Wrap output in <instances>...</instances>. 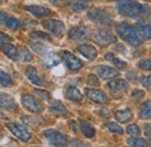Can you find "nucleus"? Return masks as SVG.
<instances>
[{"mask_svg":"<svg viewBox=\"0 0 151 147\" xmlns=\"http://www.w3.org/2000/svg\"><path fill=\"white\" fill-rule=\"evenodd\" d=\"M87 84L91 85V87H98L100 84V82H99V79H98L96 76H94V75H88V77H87Z\"/></svg>","mask_w":151,"mask_h":147,"instance_id":"nucleus-37","label":"nucleus"},{"mask_svg":"<svg viewBox=\"0 0 151 147\" xmlns=\"http://www.w3.org/2000/svg\"><path fill=\"white\" fill-rule=\"evenodd\" d=\"M6 14L4 13V12H0V26L1 25H4V22H5V20H6Z\"/></svg>","mask_w":151,"mask_h":147,"instance_id":"nucleus-44","label":"nucleus"},{"mask_svg":"<svg viewBox=\"0 0 151 147\" xmlns=\"http://www.w3.org/2000/svg\"><path fill=\"white\" fill-rule=\"evenodd\" d=\"M79 126H80V130H81L83 134H84L86 138H93V137H94L95 130L90 123H87V122H85V120H80Z\"/></svg>","mask_w":151,"mask_h":147,"instance_id":"nucleus-23","label":"nucleus"},{"mask_svg":"<svg viewBox=\"0 0 151 147\" xmlns=\"http://www.w3.org/2000/svg\"><path fill=\"white\" fill-rule=\"evenodd\" d=\"M51 2H58V1H62V0H50Z\"/></svg>","mask_w":151,"mask_h":147,"instance_id":"nucleus-45","label":"nucleus"},{"mask_svg":"<svg viewBox=\"0 0 151 147\" xmlns=\"http://www.w3.org/2000/svg\"><path fill=\"white\" fill-rule=\"evenodd\" d=\"M26 75H27V77H28V79H29L33 84L38 85V87H44L45 83H44V81L40 77V75H38L37 70H36L35 67H28L27 70H26Z\"/></svg>","mask_w":151,"mask_h":147,"instance_id":"nucleus-17","label":"nucleus"},{"mask_svg":"<svg viewBox=\"0 0 151 147\" xmlns=\"http://www.w3.org/2000/svg\"><path fill=\"white\" fill-rule=\"evenodd\" d=\"M63 60L65 61L66 67H68L70 70H72V71L79 70V69L83 68V65H84V63H83L79 58H77L72 53H69V52H64V53H63Z\"/></svg>","mask_w":151,"mask_h":147,"instance_id":"nucleus-10","label":"nucleus"},{"mask_svg":"<svg viewBox=\"0 0 151 147\" xmlns=\"http://www.w3.org/2000/svg\"><path fill=\"white\" fill-rule=\"evenodd\" d=\"M35 92H36L37 95H41V97H42V98H44V99H47V100H49V99H50V97H51L49 92L44 91V90H38L37 89V90H35Z\"/></svg>","mask_w":151,"mask_h":147,"instance_id":"nucleus-40","label":"nucleus"},{"mask_svg":"<svg viewBox=\"0 0 151 147\" xmlns=\"http://www.w3.org/2000/svg\"><path fill=\"white\" fill-rule=\"evenodd\" d=\"M96 71H98V75L104 79H111V78L119 76V70L107 67V65H99L96 68Z\"/></svg>","mask_w":151,"mask_h":147,"instance_id":"nucleus-16","label":"nucleus"},{"mask_svg":"<svg viewBox=\"0 0 151 147\" xmlns=\"http://www.w3.org/2000/svg\"><path fill=\"white\" fill-rule=\"evenodd\" d=\"M137 65L142 70L151 71V58H142V60H139Z\"/></svg>","mask_w":151,"mask_h":147,"instance_id":"nucleus-33","label":"nucleus"},{"mask_svg":"<svg viewBox=\"0 0 151 147\" xmlns=\"http://www.w3.org/2000/svg\"><path fill=\"white\" fill-rule=\"evenodd\" d=\"M30 37L33 40H41V41H47V42H51V37L50 35L43 33V32H40V31H35V32H32L30 33Z\"/></svg>","mask_w":151,"mask_h":147,"instance_id":"nucleus-28","label":"nucleus"},{"mask_svg":"<svg viewBox=\"0 0 151 147\" xmlns=\"http://www.w3.org/2000/svg\"><path fill=\"white\" fill-rule=\"evenodd\" d=\"M21 102H22L23 108L26 110L30 111V112L38 113V112L42 111V104L32 95H23L21 97Z\"/></svg>","mask_w":151,"mask_h":147,"instance_id":"nucleus-7","label":"nucleus"},{"mask_svg":"<svg viewBox=\"0 0 151 147\" xmlns=\"http://www.w3.org/2000/svg\"><path fill=\"white\" fill-rule=\"evenodd\" d=\"M26 11H28L30 14L37 17V18H47L51 15V9L44 7V6H37V5H30L26 6Z\"/></svg>","mask_w":151,"mask_h":147,"instance_id":"nucleus-11","label":"nucleus"},{"mask_svg":"<svg viewBox=\"0 0 151 147\" xmlns=\"http://www.w3.org/2000/svg\"><path fill=\"white\" fill-rule=\"evenodd\" d=\"M7 129L9 130L17 138H19L20 140H22L23 143L29 141L30 138H32V133L26 129L23 125H21L19 123H9V124H7Z\"/></svg>","mask_w":151,"mask_h":147,"instance_id":"nucleus-5","label":"nucleus"},{"mask_svg":"<svg viewBox=\"0 0 151 147\" xmlns=\"http://www.w3.org/2000/svg\"><path fill=\"white\" fill-rule=\"evenodd\" d=\"M116 33L124 42H127L132 47H137L142 43V39L138 35L137 29L129 23H126V22L119 23L116 26Z\"/></svg>","mask_w":151,"mask_h":147,"instance_id":"nucleus-2","label":"nucleus"},{"mask_svg":"<svg viewBox=\"0 0 151 147\" xmlns=\"http://www.w3.org/2000/svg\"><path fill=\"white\" fill-rule=\"evenodd\" d=\"M107 87H108L111 90H113V91H127V90L129 89L128 82L124 81V79H121V78L111 81V82L107 84Z\"/></svg>","mask_w":151,"mask_h":147,"instance_id":"nucleus-18","label":"nucleus"},{"mask_svg":"<svg viewBox=\"0 0 151 147\" xmlns=\"http://www.w3.org/2000/svg\"><path fill=\"white\" fill-rule=\"evenodd\" d=\"M144 134H145V137H147L148 139H150V140H151V126H148V127H145Z\"/></svg>","mask_w":151,"mask_h":147,"instance_id":"nucleus-43","label":"nucleus"},{"mask_svg":"<svg viewBox=\"0 0 151 147\" xmlns=\"http://www.w3.org/2000/svg\"><path fill=\"white\" fill-rule=\"evenodd\" d=\"M9 41H11V36H8L7 34L0 33V44L1 43H5V42H9Z\"/></svg>","mask_w":151,"mask_h":147,"instance_id":"nucleus-41","label":"nucleus"},{"mask_svg":"<svg viewBox=\"0 0 151 147\" xmlns=\"http://www.w3.org/2000/svg\"><path fill=\"white\" fill-rule=\"evenodd\" d=\"M30 48H32L34 52H36L37 54H40V55H42V56L47 55V54L49 53V49H48L44 44H41V43H32V44H30Z\"/></svg>","mask_w":151,"mask_h":147,"instance_id":"nucleus-30","label":"nucleus"},{"mask_svg":"<svg viewBox=\"0 0 151 147\" xmlns=\"http://www.w3.org/2000/svg\"><path fill=\"white\" fill-rule=\"evenodd\" d=\"M127 133L129 135H132V137H138L141 134V130H139V127L136 124H130L127 127Z\"/></svg>","mask_w":151,"mask_h":147,"instance_id":"nucleus-35","label":"nucleus"},{"mask_svg":"<svg viewBox=\"0 0 151 147\" xmlns=\"http://www.w3.org/2000/svg\"><path fill=\"white\" fill-rule=\"evenodd\" d=\"M127 144L129 146H137V147L148 146V143L144 139H141V138H137V137H132L130 139H128L127 140Z\"/></svg>","mask_w":151,"mask_h":147,"instance_id":"nucleus-31","label":"nucleus"},{"mask_svg":"<svg viewBox=\"0 0 151 147\" xmlns=\"http://www.w3.org/2000/svg\"><path fill=\"white\" fill-rule=\"evenodd\" d=\"M44 27H45L48 31H50L54 35H56V36H58V37L62 36L63 33H64V31H65L64 23H63L62 21H59V20H56V19H51V20L45 21V22H44Z\"/></svg>","mask_w":151,"mask_h":147,"instance_id":"nucleus-9","label":"nucleus"},{"mask_svg":"<svg viewBox=\"0 0 151 147\" xmlns=\"http://www.w3.org/2000/svg\"><path fill=\"white\" fill-rule=\"evenodd\" d=\"M1 2H2V0H0V4H1Z\"/></svg>","mask_w":151,"mask_h":147,"instance_id":"nucleus-46","label":"nucleus"},{"mask_svg":"<svg viewBox=\"0 0 151 147\" xmlns=\"http://www.w3.org/2000/svg\"><path fill=\"white\" fill-rule=\"evenodd\" d=\"M116 9L123 17L132 19H143L149 17L150 8L147 5L132 0H121L116 5Z\"/></svg>","mask_w":151,"mask_h":147,"instance_id":"nucleus-1","label":"nucleus"},{"mask_svg":"<svg viewBox=\"0 0 151 147\" xmlns=\"http://www.w3.org/2000/svg\"><path fill=\"white\" fill-rule=\"evenodd\" d=\"M100 114H101L102 118H108L111 116V112H109L108 109H102V110L100 111Z\"/></svg>","mask_w":151,"mask_h":147,"instance_id":"nucleus-42","label":"nucleus"},{"mask_svg":"<svg viewBox=\"0 0 151 147\" xmlns=\"http://www.w3.org/2000/svg\"><path fill=\"white\" fill-rule=\"evenodd\" d=\"M91 4L87 0H71L69 4V8L73 12H81L90 8Z\"/></svg>","mask_w":151,"mask_h":147,"instance_id":"nucleus-19","label":"nucleus"},{"mask_svg":"<svg viewBox=\"0 0 151 147\" xmlns=\"http://www.w3.org/2000/svg\"><path fill=\"white\" fill-rule=\"evenodd\" d=\"M105 58H106L107 61H111L116 68H119V69H121V70L126 69V68H127V65H128V64H127V62H124V61H122V60H120V58L115 57L112 53L106 54V55H105Z\"/></svg>","mask_w":151,"mask_h":147,"instance_id":"nucleus-25","label":"nucleus"},{"mask_svg":"<svg viewBox=\"0 0 151 147\" xmlns=\"http://www.w3.org/2000/svg\"><path fill=\"white\" fill-rule=\"evenodd\" d=\"M20 58H22V61H24V62H30L33 60V55L30 54V52L27 48H22L20 52Z\"/></svg>","mask_w":151,"mask_h":147,"instance_id":"nucleus-36","label":"nucleus"},{"mask_svg":"<svg viewBox=\"0 0 151 147\" xmlns=\"http://www.w3.org/2000/svg\"><path fill=\"white\" fill-rule=\"evenodd\" d=\"M115 117H116V119H117L120 123H127V122H129L132 118V112L130 109L119 110V111H116Z\"/></svg>","mask_w":151,"mask_h":147,"instance_id":"nucleus-24","label":"nucleus"},{"mask_svg":"<svg viewBox=\"0 0 151 147\" xmlns=\"http://www.w3.org/2000/svg\"><path fill=\"white\" fill-rule=\"evenodd\" d=\"M106 126H107V129L109 130L111 132H113V133H116V134H123V129H122L119 124H116V123L108 122V123L106 124Z\"/></svg>","mask_w":151,"mask_h":147,"instance_id":"nucleus-32","label":"nucleus"},{"mask_svg":"<svg viewBox=\"0 0 151 147\" xmlns=\"http://www.w3.org/2000/svg\"><path fill=\"white\" fill-rule=\"evenodd\" d=\"M132 97L134 99H142L144 97V92L141 90H135V91H132Z\"/></svg>","mask_w":151,"mask_h":147,"instance_id":"nucleus-39","label":"nucleus"},{"mask_svg":"<svg viewBox=\"0 0 151 147\" xmlns=\"http://www.w3.org/2000/svg\"><path fill=\"white\" fill-rule=\"evenodd\" d=\"M136 29L138 31V33L147 40L151 39V23L148 22H137L135 25Z\"/></svg>","mask_w":151,"mask_h":147,"instance_id":"nucleus-20","label":"nucleus"},{"mask_svg":"<svg viewBox=\"0 0 151 147\" xmlns=\"http://www.w3.org/2000/svg\"><path fill=\"white\" fill-rule=\"evenodd\" d=\"M111 1H114V0H111Z\"/></svg>","mask_w":151,"mask_h":147,"instance_id":"nucleus-47","label":"nucleus"},{"mask_svg":"<svg viewBox=\"0 0 151 147\" xmlns=\"http://www.w3.org/2000/svg\"><path fill=\"white\" fill-rule=\"evenodd\" d=\"M11 84H12L11 77L5 73V71H2L0 69V85H2V87H9Z\"/></svg>","mask_w":151,"mask_h":147,"instance_id":"nucleus-34","label":"nucleus"},{"mask_svg":"<svg viewBox=\"0 0 151 147\" xmlns=\"http://www.w3.org/2000/svg\"><path fill=\"white\" fill-rule=\"evenodd\" d=\"M5 23H6V26H7L9 29H12V31H17V29H19L20 26H21V23H20L19 20L15 18H12V17L6 18Z\"/></svg>","mask_w":151,"mask_h":147,"instance_id":"nucleus-29","label":"nucleus"},{"mask_svg":"<svg viewBox=\"0 0 151 147\" xmlns=\"http://www.w3.org/2000/svg\"><path fill=\"white\" fill-rule=\"evenodd\" d=\"M77 49H78V52H79L81 55L85 56V57H86L87 60H90V61H94L95 58H96V56H98V50L95 49L93 46L87 44V43L78 46Z\"/></svg>","mask_w":151,"mask_h":147,"instance_id":"nucleus-13","label":"nucleus"},{"mask_svg":"<svg viewBox=\"0 0 151 147\" xmlns=\"http://www.w3.org/2000/svg\"><path fill=\"white\" fill-rule=\"evenodd\" d=\"M87 18L100 26H111L113 22V18L109 12L104 8H94L90 11L87 13Z\"/></svg>","mask_w":151,"mask_h":147,"instance_id":"nucleus-3","label":"nucleus"},{"mask_svg":"<svg viewBox=\"0 0 151 147\" xmlns=\"http://www.w3.org/2000/svg\"><path fill=\"white\" fill-rule=\"evenodd\" d=\"M65 96L68 99L73 100V102H81L83 100V95L76 87H69L65 91Z\"/></svg>","mask_w":151,"mask_h":147,"instance_id":"nucleus-22","label":"nucleus"},{"mask_svg":"<svg viewBox=\"0 0 151 147\" xmlns=\"http://www.w3.org/2000/svg\"><path fill=\"white\" fill-rule=\"evenodd\" d=\"M86 96L93 100L95 103H99V104H105L107 102V96L106 93L101 90H96V89H86Z\"/></svg>","mask_w":151,"mask_h":147,"instance_id":"nucleus-14","label":"nucleus"},{"mask_svg":"<svg viewBox=\"0 0 151 147\" xmlns=\"http://www.w3.org/2000/svg\"><path fill=\"white\" fill-rule=\"evenodd\" d=\"M0 49L2 50V53H4V54H6V55L8 56L11 60H19L20 58L19 49H18L15 46L11 44L9 42L1 43V44H0Z\"/></svg>","mask_w":151,"mask_h":147,"instance_id":"nucleus-15","label":"nucleus"},{"mask_svg":"<svg viewBox=\"0 0 151 147\" xmlns=\"http://www.w3.org/2000/svg\"><path fill=\"white\" fill-rule=\"evenodd\" d=\"M43 137L52 146H65L68 144V137L57 130H45Z\"/></svg>","mask_w":151,"mask_h":147,"instance_id":"nucleus-4","label":"nucleus"},{"mask_svg":"<svg viewBox=\"0 0 151 147\" xmlns=\"http://www.w3.org/2000/svg\"><path fill=\"white\" fill-rule=\"evenodd\" d=\"M60 61H62V58L58 55H56V54H50V55H48L44 58V65L50 69V68L56 67L57 64H59Z\"/></svg>","mask_w":151,"mask_h":147,"instance_id":"nucleus-27","label":"nucleus"},{"mask_svg":"<svg viewBox=\"0 0 151 147\" xmlns=\"http://www.w3.org/2000/svg\"><path fill=\"white\" fill-rule=\"evenodd\" d=\"M139 118L141 119H150L151 118V100H148L141 105Z\"/></svg>","mask_w":151,"mask_h":147,"instance_id":"nucleus-26","label":"nucleus"},{"mask_svg":"<svg viewBox=\"0 0 151 147\" xmlns=\"http://www.w3.org/2000/svg\"><path fill=\"white\" fill-rule=\"evenodd\" d=\"M91 36V29L86 26H76L69 31V37L75 41L87 40Z\"/></svg>","mask_w":151,"mask_h":147,"instance_id":"nucleus-8","label":"nucleus"},{"mask_svg":"<svg viewBox=\"0 0 151 147\" xmlns=\"http://www.w3.org/2000/svg\"><path fill=\"white\" fill-rule=\"evenodd\" d=\"M0 108L7 111H15L17 110V103L11 95L0 92Z\"/></svg>","mask_w":151,"mask_h":147,"instance_id":"nucleus-12","label":"nucleus"},{"mask_svg":"<svg viewBox=\"0 0 151 147\" xmlns=\"http://www.w3.org/2000/svg\"><path fill=\"white\" fill-rule=\"evenodd\" d=\"M139 81H141V83H142L145 88H151V75H148V76H142Z\"/></svg>","mask_w":151,"mask_h":147,"instance_id":"nucleus-38","label":"nucleus"},{"mask_svg":"<svg viewBox=\"0 0 151 147\" xmlns=\"http://www.w3.org/2000/svg\"><path fill=\"white\" fill-rule=\"evenodd\" d=\"M50 112H52L56 116H62V117H66L69 114V112L66 110V108L60 103V102H54L50 106H49Z\"/></svg>","mask_w":151,"mask_h":147,"instance_id":"nucleus-21","label":"nucleus"},{"mask_svg":"<svg viewBox=\"0 0 151 147\" xmlns=\"http://www.w3.org/2000/svg\"><path fill=\"white\" fill-rule=\"evenodd\" d=\"M93 40L99 46L105 47V46H108L115 42V36L106 29H96L93 34Z\"/></svg>","mask_w":151,"mask_h":147,"instance_id":"nucleus-6","label":"nucleus"}]
</instances>
